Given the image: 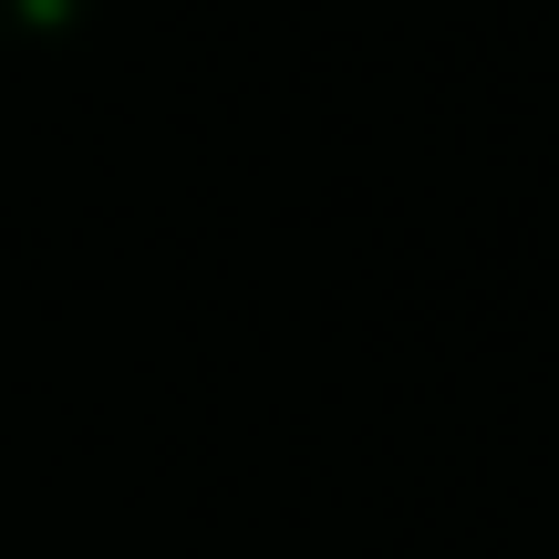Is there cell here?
I'll list each match as a JSON object with an SVG mask.
<instances>
[{
	"mask_svg": "<svg viewBox=\"0 0 559 559\" xmlns=\"http://www.w3.org/2000/svg\"><path fill=\"white\" fill-rule=\"evenodd\" d=\"M94 0H0V41H32V32H62V21H83Z\"/></svg>",
	"mask_w": 559,
	"mask_h": 559,
	"instance_id": "6da1fadb",
	"label": "cell"
}]
</instances>
